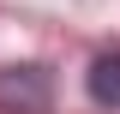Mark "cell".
<instances>
[{
  "label": "cell",
  "mask_w": 120,
  "mask_h": 114,
  "mask_svg": "<svg viewBox=\"0 0 120 114\" xmlns=\"http://www.w3.org/2000/svg\"><path fill=\"white\" fill-rule=\"evenodd\" d=\"M84 90H90V102H96V108H120V48H108V54L90 60Z\"/></svg>",
  "instance_id": "obj_2"
},
{
  "label": "cell",
  "mask_w": 120,
  "mask_h": 114,
  "mask_svg": "<svg viewBox=\"0 0 120 114\" xmlns=\"http://www.w3.org/2000/svg\"><path fill=\"white\" fill-rule=\"evenodd\" d=\"M0 114H54V72L36 60L0 66Z\"/></svg>",
  "instance_id": "obj_1"
}]
</instances>
